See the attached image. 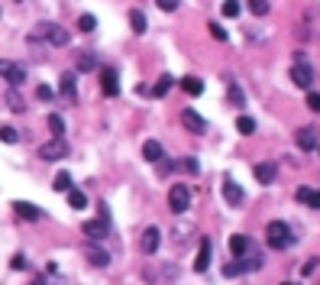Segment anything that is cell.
<instances>
[{
	"mask_svg": "<svg viewBox=\"0 0 320 285\" xmlns=\"http://www.w3.org/2000/svg\"><path fill=\"white\" fill-rule=\"evenodd\" d=\"M7 104H10V110H16V113H20V110H23V107H26V104H23V97H20V94H16V88H13V91H10V94H7Z\"/></svg>",
	"mask_w": 320,
	"mask_h": 285,
	"instance_id": "obj_33",
	"label": "cell"
},
{
	"mask_svg": "<svg viewBox=\"0 0 320 285\" xmlns=\"http://www.w3.org/2000/svg\"><path fill=\"white\" fill-rule=\"evenodd\" d=\"M168 91H172V78H168V75H162V78H158V81H155L152 94H155V97H165Z\"/></svg>",
	"mask_w": 320,
	"mask_h": 285,
	"instance_id": "obj_31",
	"label": "cell"
},
{
	"mask_svg": "<svg viewBox=\"0 0 320 285\" xmlns=\"http://www.w3.org/2000/svg\"><path fill=\"white\" fill-rule=\"evenodd\" d=\"M236 130H239V136H252V133H255V120L252 117H239Z\"/></svg>",
	"mask_w": 320,
	"mask_h": 285,
	"instance_id": "obj_29",
	"label": "cell"
},
{
	"mask_svg": "<svg viewBox=\"0 0 320 285\" xmlns=\"http://www.w3.org/2000/svg\"><path fill=\"white\" fill-rule=\"evenodd\" d=\"M75 65H78V71H94L97 68V59L91 55V52H81V55L75 59Z\"/></svg>",
	"mask_w": 320,
	"mask_h": 285,
	"instance_id": "obj_25",
	"label": "cell"
},
{
	"mask_svg": "<svg viewBox=\"0 0 320 285\" xmlns=\"http://www.w3.org/2000/svg\"><path fill=\"white\" fill-rule=\"evenodd\" d=\"M16 139H20V133H16V127H7V123H4V127H0V142H7V146H13Z\"/></svg>",
	"mask_w": 320,
	"mask_h": 285,
	"instance_id": "obj_30",
	"label": "cell"
},
{
	"mask_svg": "<svg viewBox=\"0 0 320 285\" xmlns=\"http://www.w3.org/2000/svg\"><path fill=\"white\" fill-rule=\"evenodd\" d=\"M84 234H87V240H94V243H97V240H104L107 234H110V224H107L104 217L87 220V224H84Z\"/></svg>",
	"mask_w": 320,
	"mask_h": 285,
	"instance_id": "obj_12",
	"label": "cell"
},
{
	"mask_svg": "<svg viewBox=\"0 0 320 285\" xmlns=\"http://www.w3.org/2000/svg\"><path fill=\"white\" fill-rule=\"evenodd\" d=\"M49 130L55 133V136H61V133H65V120H61L58 113H49Z\"/></svg>",
	"mask_w": 320,
	"mask_h": 285,
	"instance_id": "obj_32",
	"label": "cell"
},
{
	"mask_svg": "<svg viewBox=\"0 0 320 285\" xmlns=\"http://www.w3.org/2000/svg\"><path fill=\"white\" fill-rule=\"evenodd\" d=\"M68 156V142L55 136L52 142H46V146H39V159H46V162H58V159Z\"/></svg>",
	"mask_w": 320,
	"mask_h": 285,
	"instance_id": "obj_4",
	"label": "cell"
},
{
	"mask_svg": "<svg viewBox=\"0 0 320 285\" xmlns=\"http://www.w3.org/2000/svg\"><path fill=\"white\" fill-rule=\"evenodd\" d=\"M13 211L20 214L23 220H39L42 217V211L36 208V204H29V201H13Z\"/></svg>",
	"mask_w": 320,
	"mask_h": 285,
	"instance_id": "obj_18",
	"label": "cell"
},
{
	"mask_svg": "<svg viewBox=\"0 0 320 285\" xmlns=\"http://www.w3.org/2000/svg\"><path fill=\"white\" fill-rule=\"evenodd\" d=\"M295 198H298L301 204H307V208L320 211V191H317V188H307V185H301V188L295 191Z\"/></svg>",
	"mask_w": 320,
	"mask_h": 285,
	"instance_id": "obj_16",
	"label": "cell"
},
{
	"mask_svg": "<svg viewBox=\"0 0 320 285\" xmlns=\"http://www.w3.org/2000/svg\"><path fill=\"white\" fill-rule=\"evenodd\" d=\"M158 243H162V230H158V227H146V230H142V253H146V256H152L155 253V249H158Z\"/></svg>",
	"mask_w": 320,
	"mask_h": 285,
	"instance_id": "obj_9",
	"label": "cell"
},
{
	"mask_svg": "<svg viewBox=\"0 0 320 285\" xmlns=\"http://www.w3.org/2000/svg\"><path fill=\"white\" fill-rule=\"evenodd\" d=\"M162 156H165V149H162V142H158V139H146V142H142V159H146V162H158Z\"/></svg>",
	"mask_w": 320,
	"mask_h": 285,
	"instance_id": "obj_17",
	"label": "cell"
},
{
	"mask_svg": "<svg viewBox=\"0 0 320 285\" xmlns=\"http://www.w3.org/2000/svg\"><path fill=\"white\" fill-rule=\"evenodd\" d=\"M46 39L52 42V46H68V39H71V36H68L65 30H61V26H52V23H49V33H46Z\"/></svg>",
	"mask_w": 320,
	"mask_h": 285,
	"instance_id": "obj_21",
	"label": "cell"
},
{
	"mask_svg": "<svg viewBox=\"0 0 320 285\" xmlns=\"http://www.w3.org/2000/svg\"><path fill=\"white\" fill-rule=\"evenodd\" d=\"M52 188H55V191H61V194H65V191H71V188H75V185H71V175H68V172H58L55 178H52Z\"/></svg>",
	"mask_w": 320,
	"mask_h": 285,
	"instance_id": "obj_24",
	"label": "cell"
},
{
	"mask_svg": "<svg viewBox=\"0 0 320 285\" xmlns=\"http://www.w3.org/2000/svg\"><path fill=\"white\" fill-rule=\"evenodd\" d=\"M246 249H249V240H246L243 234H233V237H230V253H233V260H243Z\"/></svg>",
	"mask_w": 320,
	"mask_h": 285,
	"instance_id": "obj_19",
	"label": "cell"
},
{
	"mask_svg": "<svg viewBox=\"0 0 320 285\" xmlns=\"http://www.w3.org/2000/svg\"><path fill=\"white\" fill-rule=\"evenodd\" d=\"M0 78H7L10 88H20L26 81V68L16 65V62H10V59H0Z\"/></svg>",
	"mask_w": 320,
	"mask_h": 285,
	"instance_id": "obj_3",
	"label": "cell"
},
{
	"mask_svg": "<svg viewBox=\"0 0 320 285\" xmlns=\"http://www.w3.org/2000/svg\"><path fill=\"white\" fill-rule=\"evenodd\" d=\"M178 4H181V0H155V7H158V10H165V13H175Z\"/></svg>",
	"mask_w": 320,
	"mask_h": 285,
	"instance_id": "obj_35",
	"label": "cell"
},
{
	"mask_svg": "<svg viewBox=\"0 0 320 285\" xmlns=\"http://www.w3.org/2000/svg\"><path fill=\"white\" fill-rule=\"evenodd\" d=\"M10 266H13V269H26V256H23V253H16Z\"/></svg>",
	"mask_w": 320,
	"mask_h": 285,
	"instance_id": "obj_42",
	"label": "cell"
},
{
	"mask_svg": "<svg viewBox=\"0 0 320 285\" xmlns=\"http://www.w3.org/2000/svg\"><path fill=\"white\" fill-rule=\"evenodd\" d=\"M243 198H246V194H243V188H239L233 178H223V201L230 204V208H239Z\"/></svg>",
	"mask_w": 320,
	"mask_h": 285,
	"instance_id": "obj_11",
	"label": "cell"
},
{
	"mask_svg": "<svg viewBox=\"0 0 320 285\" xmlns=\"http://www.w3.org/2000/svg\"><path fill=\"white\" fill-rule=\"evenodd\" d=\"M284 285H298V282H284Z\"/></svg>",
	"mask_w": 320,
	"mask_h": 285,
	"instance_id": "obj_44",
	"label": "cell"
},
{
	"mask_svg": "<svg viewBox=\"0 0 320 285\" xmlns=\"http://www.w3.org/2000/svg\"><path fill=\"white\" fill-rule=\"evenodd\" d=\"M291 81L307 91V88L314 84V65H307V62H295V65H291Z\"/></svg>",
	"mask_w": 320,
	"mask_h": 285,
	"instance_id": "obj_5",
	"label": "cell"
},
{
	"mask_svg": "<svg viewBox=\"0 0 320 285\" xmlns=\"http://www.w3.org/2000/svg\"><path fill=\"white\" fill-rule=\"evenodd\" d=\"M130 26H133V33H136V36H142V33L149 30L146 13H142V10H130Z\"/></svg>",
	"mask_w": 320,
	"mask_h": 285,
	"instance_id": "obj_23",
	"label": "cell"
},
{
	"mask_svg": "<svg viewBox=\"0 0 320 285\" xmlns=\"http://www.w3.org/2000/svg\"><path fill=\"white\" fill-rule=\"evenodd\" d=\"M307 107H310L314 113H320V94H317V91H310V94H307Z\"/></svg>",
	"mask_w": 320,
	"mask_h": 285,
	"instance_id": "obj_38",
	"label": "cell"
},
{
	"mask_svg": "<svg viewBox=\"0 0 320 285\" xmlns=\"http://www.w3.org/2000/svg\"><path fill=\"white\" fill-rule=\"evenodd\" d=\"M210 36H213L217 42H227V30H223L220 23H210Z\"/></svg>",
	"mask_w": 320,
	"mask_h": 285,
	"instance_id": "obj_37",
	"label": "cell"
},
{
	"mask_svg": "<svg viewBox=\"0 0 320 285\" xmlns=\"http://www.w3.org/2000/svg\"><path fill=\"white\" fill-rule=\"evenodd\" d=\"M181 123H184V127H188L191 133H198V136H201V133H207V120H204L198 110H191V107H184V113H181Z\"/></svg>",
	"mask_w": 320,
	"mask_h": 285,
	"instance_id": "obj_7",
	"label": "cell"
},
{
	"mask_svg": "<svg viewBox=\"0 0 320 285\" xmlns=\"http://www.w3.org/2000/svg\"><path fill=\"white\" fill-rule=\"evenodd\" d=\"M239 272H243V266H239V263H227L223 266V275H239Z\"/></svg>",
	"mask_w": 320,
	"mask_h": 285,
	"instance_id": "obj_40",
	"label": "cell"
},
{
	"mask_svg": "<svg viewBox=\"0 0 320 285\" xmlns=\"http://www.w3.org/2000/svg\"><path fill=\"white\" fill-rule=\"evenodd\" d=\"M78 30H81V33H94L97 30V16L94 13H81V16H78Z\"/></svg>",
	"mask_w": 320,
	"mask_h": 285,
	"instance_id": "obj_26",
	"label": "cell"
},
{
	"mask_svg": "<svg viewBox=\"0 0 320 285\" xmlns=\"http://www.w3.org/2000/svg\"><path fill=\"white\" fill-rule=\"evenodd\" d=\"M230 88H227V97H230V104H236V107H243V101H246V94H243V88H236L233 81H227Z\"/></svg>",
	"mask_w": 320,
	"mask_h": 285,
	"instance_id": "obj_28",
	"label": "cell"
},
{
	"mask_svg": "<svg viewBox=\"0 0 320 285\" xmlns=\"http://www.w3.org/2000/svg\"><path fill=\"white\" fill-rule=\"evenodd\" d=\"M155 165H158V175H168V172H172V168H175V165H172V162H168V159H165V156H162V159H158V162H155Z\"/></svg>",
	"mask_w": 320,
	"mask_h": 285,
	"instance_id": "obj_39",
	"label": "cell"
},
{
	"mask_svg": "<svg viewBox=\"0 0 320 285\" xmlns=\"http://www.w3.org/2000/svg\"><path fill=\"white\" fill-rule=\"evenodd\" d=\"M68 194V208H75V211H84L87 208V194L81 191V188H71V191H65Z\"/></svg>",
	"mask_w": 320,
	"mask_h": 285,
	"instance_id": "obj_22",
	"label": "cell"
},
{
	"mask_svg": "<svg viewBox=\"0 0 320 285\" xmlns=\"http://www.w3.org/2000/svg\"><path fill=\"white\" fill-rule=\"evenodd\" d=\"M181 168H184V172H198V159H181Z\"/></svg>",
	"mask_w": 320,
	"mask_h": 285,
	"instance_id": "obj_41",
	"label": "cell"
},
{
	"mask_svg": "<svg viewBox=\"0 0 320 285\" xmlns=\"http://www.w3.org/2000/svg\"><path fill=\"white\" fill-rule=\"evenodd\" d=\"M29 285H46V279H33V282H29Z\"/></svg>",
	"mask_w": 320,
	"mask_h": 285,
	"instance_id": "obj_43",
	"label": "cell"
},
{
	"mask_svg": "<svg viewBox=\"0 0 320 285\" xmlns=\"http://www.w3.org/2000/svg\"><path fill=\"white\" fill-rule=\"evenodd\" d=\"M252 175H255V182H259V185H272L275 175H278V165H275V162H259L252 168Z\"/></svg>",
	"mask_w": 320,
	"mask_h": 285,
	"instance_id": "obj_13",
	"label": "cell"
},
{
	"mask_svg": "<svg viewBox=\"0 0 320 285\" xmlns=\"http://www.w3.org/2000/svg\"><path fill=\"white\" fill-rule=\"evenodd\" d=\"M249 10H252L255 16H265L269 13V0H249Z\"/></svg>",
	"mask_w": 320,
	"mask_h": 285,
	"instance_id": "obj_34",
	"label": "cell"
},
{
	"mask_svg": "<svg viewBox=\"0 0 320 285\" xmlns=\"http://www.w3.org/2000/svg\"><path fill=\"white\" fill-rule=\"evenodd\" d=\"M84 260H91L94 266H110V253L101 249L94 240H87V243H84Z\"/></svg>",
	"mask_w": 320,
	"mask_h": 285,
	"instance_id": "obj_10",
	"label": "cell"
},
{
	"mask_svg": "<svg viewBox=\"0 0 320 285\" xmlns=\"http://www.w3.org/2000/svg\"><path fill=\"white\" fill-rule=\"evenodd\" d=\"M168 208H172V214H184V211L191 208V191H188V185L175 182L172 188H168Z\"/></svg>",
	"mask_w": 320,
	"mask_h": 285,
	"instance_id": "obj_2",
	"label": "cell"
},
{
	"mask_svg": "<svg viewBox=\"0 0 320 285\" xmlns=\"http://www.w3.org/2000/svg\"><path fill=\"white\" fill-rule=\"evenodd\" d=\"M210 249H213V243L204 237L201 240V249H198V260H194V272H207L210 269Z\"/></svg>",
	"mask_w": 320,
	"mask_h": 285,
	"instance_id": "obj_15",
	"label": "cell"
},
{
	"mask_svg": "<svg viewBox=\"0 0 320 285\" xmlns=\"http://www.w3.org/2000/svg\"><path fill=\"white\" fill-rule=\"evenodd\" d=\"M239 10H243V0H223V16L227 20H236Z\"/></svg>",
	"mask_w": 320,
	"mask_h": 285,
	"instance_id": "obj_27",
	"label": "cell"
},
{
	"mask_svg": "<svg viewBox=\"0 0 320 285\" xmlns=\"http://www.w3.org/2000/svg\"><path fill=\"white\" fill-rule=\"evenodd\" d=\"M58 91H61V97H65L68 104L78 101V75L75 71H65V75L58 78Z\"/></svg>",
	"mask_w": 320,
	"mask_h": 285,
	"instance_id": "obj_6",
	"label": "cell"
},
{
	"mask_svg": "<svg viewBox=\"0 0 320 285\" xmlns=\"http://www.w3.org/2000/svg\"><path fill=\"white\" fill-rule=\"evenodd\" d=\"M36 97H39V101H52V97H55V91H52L49 84H39V88H36Z\"/></svg>",
	"mask_w": 320,
	"mask_h": 285,
	"instance_id": "obj_36",
	"label": "cell"
},
{
	"mask_svg": "<svg viewBox=\"0 0 320 285\" xmlns=\"http://www.w3.org/2000/svg\"><path fill=\"white\" fill-rule=\"evenodd\" d=\"M295 142H298V149H304V153H314L317 149V130L314 127H301L295 133Z\"/></svg>",
	"mask_w": 320,
	"mask_h": 285,
	"instance_id": "obj_8",
	"label": "cell"
},
{
	"mask_svg": "<svg viewBox=\"0 0 320 285\" xmlns=\"http://www.w3.org/2000/svg\"><path fill=\"white\" fill-rule=\"evenodd\" d=\"M265 243L272 249H288L295 243V237H291V227L284 224V220H272L269 227H265Z\"/></svg>",
	"mask_w": 320,
	"mask_h": 285,
	"instance_id": "obj_1",
	"label": "cell"
},
{
	"mask_svg": "<svg viewBox=\"0 0 320 285\" xmlns=\"http://www.w3.org/2000/svg\"><path fill=\"white\" fill-rule=\"evenodd\" d=\"M181 88H184V94H191V97H201L204 94V81H201V78H194V75L181 78Z\"/></svg>",
	"mask_w": 320,
	"mask_h": 285,
	"instance_id": "obj_20",
	"label": "cell"
},
{
	"mask_svg": "<svg viewBox=\"0 0 320 285\" xmlns=\"http://www.w3.org/2000/svg\"><path fill=\"white\" fill-rule=\"evenodd\" d=\"M101 88H104V94H110V97L120 94V78H117V71H113V68L101 71Z\"/></svg>",
	"mask_w": 320,
	"mask_h": 285,
	"instance_id": "obj_14",
	"label": "cell"
}]
</instances>
